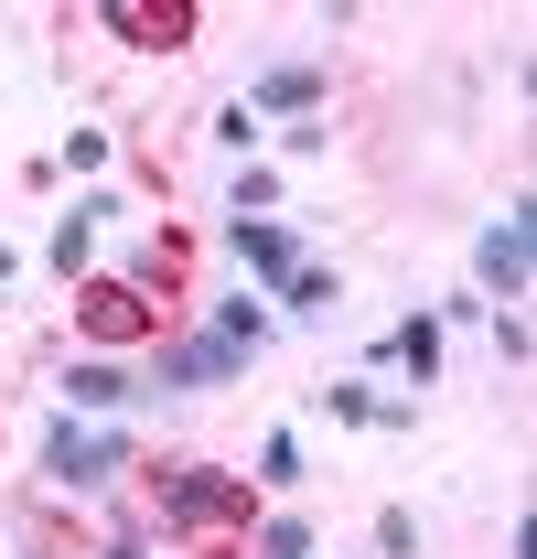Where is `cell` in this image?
<instances>
[{"mask_svg":"<svg viewBox=\"0 0 537 559\" xmlns=\"http://www.w3.org/2000/svg\"><path fill=\"white\" fill-rule=\"evenodd\" d=\"M237 259H248V280H279L301 270V226H279V215H237Z\"/></svg>","mask_w":537,"mask_h":559,"instance_id":"52a82bcc","label":"cell"},{"mask_svg":"<svg viewBox=\"0 0 537 559\" xmlns=\"http://www.w3.org/2000/svg\"><path fill=\"white\" fill-rule=\"evenodd\" d=\"M108 559H140V549H108Z\"/></svg>","mask_w":537,"mask_h":559,"instance_id":"ffe728a7","label":"cell"},{"mask_svg":"<svg viewBox=\"0 0 537 559\" xmlns=\"http://www.w3.org/2000/svg\"><path fill=\"white\" fill-rule=\"evenodd\" d=\"M204 334H226L237 355H259V345H268V312L248 301V290H237V301H215V323H204Z\"/></svg>","mask_w":537,"mask_h":559,"instance_id":"8fae6325","label":"cell"},{"mask_svg":"<svg viewBox=\"0 0 537 559\" xmlns=\"http://www.w3.org/2000/svg\"><path fill=\"white\" fill-rule=\"evenodd\" d=\"M75 323L97 345H130V334H151V301H140V280H86L75 290Z\"/></svg>","mask_w":537,"mask_h":559,"instance_id":"8992f818","label":"cell"},{"mask_svg":"<svg viewBox=\"0 0 537 559\" xmlns=\"http://www.w3.org/2000/svg\"><path fill=\"white\" fill-rule=\"evenodd\" d=\"M279 205V173H259V162H248V173H237V215H268Z\"/></svg>","mask_w":537,"mask_h":559,"instance_id":"2e32d148","label":"cell"},{"mask_svg":"<svg viewBox=\"0 0 537 559\" xmlns=\"http://www.w3.org/2000/svg\"><path fill=\"white\" fill-rule=\"evenodd\" d=\"M377 355H387L398 377H419V388H430V377H441V323H430V312H408V323H398Z\"/></svg>","mask_w":537,"mask_h":559,"instance_id":"30bf717a","label":"cell"},{"mask_svg":"<svg viewBox=\"0 0 537 559\" xmlns=\"http://www.w3.org/2000/svg\"><path fill=\"white\" fill-rule=\"evenodd\" d=\"M108 33H130V44H183L194 11H183V0H162V11H151V0H108Z\"/></svg>","mask_w":537,"mask_h":559,"instance_id":"ba28073f","label":"cell"},{"mask_svg":"<svg viewBox=\"0 0 537 559\" xmlns=\"http://www.w3.org/2000/svg\"><path fill=\"white\" fill-rule=\"evenodd\" d=\"M237 108L248 119H323V66H259Z\"/></svg>","mask_w":537,"mask_h":559,"instance_id":"5b68a950","label":"cell"},{"mask_svg":"<svg viewBox=\"0 0 537 559\" xmlns=\"http://www.w3.org/2000/svg\"><path fill=\"white\" fill-rule=\"evenodd\" d=\"M377 549H387V559L419 549V516H408V506H387V516H377Z\"/></svg>","mask_w":537,"mask_h":559,"instance_id":"e0dca14e","label":"cell"},{"mask_svg":"<svg viewBox=\"0 0 537 559\" xmlns=\"http://www.w3.org/2000/svg\"><path fill=\"white\" fill-rule=\"evenodd\" d=\"M162 527H248V474H215V463H162L151 474Z\"/></svg>","mask_w":537,"mask_h":559,"instance_id":"6da1fadb","label":"cell"},{"mask_svg":"<svg viewBox=\"0 0 537 559\" xmlns=\"http://www.w3.org/2000/svg\"><path fill=\"white\" fill-rule=\"evenodd\" d=\"M11 270H22V259H11V248H0V280H11Z\"/></svg>","mask_w":537,"mask_h":559,"instance_id":"d6986e66","label":"cell"},{"mask_svg":"<svg viewBox=\"0 0 537 559\" xmlns=\"http://www.w3.org/2000/svg\"><path fill=\"white\" fill-rule=\"evenodd\" d=\"M140 377H119L108 355H86V366H65V409H130Z\"/></svg>","mask_w":537,"mask_h":559,"instance_id":"9c48e42d","label":"cell"},{"mask_svg":"<svg viewBox=\"0 0 537 559\" xmlns=\"http://www.w3.org/2000/svg\"><path fill=\"white\" fill-rule=\"evenodd\" d=\"M279 301H290V312H323V301H334V270H312V259H301V270L279 280Z\"/></svg>","mask_w":537,"mask_h":559,"instance_id":"7c38bea8","label":"cell"},{"mask_svg":"<svg viewBox=\"0 0 537 559\" xmlns=\"http://www.w3.org/2000/svg\"><path fill=\"white\" fill-rule=\"evenodd\" d=\"M527 248H537V205H505V226H484L473 248V301H527Z\"/></svg>","mask_w":537,"mask_h":559,"instance_id":"3957f363","label":"cell"},{"mask_svg":"<svg viewBox=\"0 0 537 559\" xmlns=\"http://www.w3.org/2000/svg\"><path fill=\"white\" fill-rule=\"evenodd\" d=\"M44 474L65 495H97L108 474H130V430H75V409L44 430Z\"/></svg>","mask_w":537,"mask_h":559,"instance_id":"7a4b0ae2","label":"cell"},{"mask_svg":"<svg viewBox=\"0 0 537 559\" xmlns=\"http://www.w3.org/2000/svg\"><path fill=\"white\" fill-rule=\"evenodd\" d=\"M86 259H97V226H86V215H65V226H55V270H86Z\"/></svg>","mask_w":537,"mask_h":559,"instance_id":"4fadbf2b","label":"cell"},{"mask_svg":"<svg viewBox=\"0 0 537 559\" xmlns=\"http://www.w3.org/2000/svg\"><path fill=\"white\" fill-rule=\"evenodd\" d=\"M237 366H248V355L226 345V334H172V345H162V377H151V388H162V399H194V388H226Z\"/></svg>","mask_w":537,"mask_h":559,"instance_id":"277c9868","label":"cell"},{"mask_svg":"<svg viewBox=\"0 0 537 559\" xmlns=\"http://www.w3.org/2000/svg\"><path fill=\"white\" fill-rule=\"evenodd\" d=\"M259 485H301V441H290V430H268V452H259Z\"/></svg>","mask_w":537,"mask_h":559,"instance_id":"9a60e30c","label":"cell"},{"mask_svg":"<svg viewBox=\"0 0 537 559\" xmlns=\"http://www.w3.org/2000/svg\"><path fill=\"white\" fill-rule=\"evenodd\" d=\"M65 162L75 173H108V130H65Z\"/></svg>","mask_w":537,"mask_h":559,"instance_id":"ac0fdd59","label":"cell"},{"mask_svg":"<svg viewBox=\"0 0 537 559\" xmlns=\"http://www.w3.org/2000/svg\"><path fill=\"white\" fill-rule=\"evenodd\" d=\"M259 559H312V527H301V516H268V527H259Z\"/></svg>","mask_w":537,"mask_h":559,"instance_id":"5bb4252c","label":"cell"}]
</instances>
